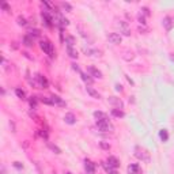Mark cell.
<instances>
[{
  "mask_svg": "<svg viewBox=\"0 0 174 174\" xmlns=\"http://www.w3.org/2000/svg\"><path fill=\"white\" fill-rule=\"evenodd\" d=\"M133 155H135L139 161H142V162H146V163H150L151 162V155H150V152H148L146 148L140 147V146H136V147H135Z\"/></svg>",
  "mask_w": 174,
  "mask_h": 174,
  "instance_id": "obj_1",
  "label": "cell"
},
{
  "mask_svg": "<svg viewBox=\"0 0 174 174\" xmlns=\"http://www.w3.org/2000/svg\"><path fill=\"white\" fill-rule=\"evenodd\" d=\"M40 46H41V49L44 50V52L49 57H55V56H56V52H55L53 44H52L50 41H48V40H42V41L40 42Z\"/></svg>",
  "mask_w": 174,
  "mask_h": 174,
  "instance_id": "obj_2",
  "label": "cell"
},
{
  "mask_svg": "<svg viewBox=\"0 0 174 174\" xmlns=\"http://www.w3.org/2000/svg\"><path fill=\"white\" fill-rule=\"evenodd\" d=\"M97 128L101 132H113L114 131V127H113V124L109 121V118L97 121Z\"/></svg>",
  "mask_w": 174,
  "mask_h": 174,
  "instance_id": "obj_3",
  "label": "cell"
},
{
  "mask_svg": "<svg viewBox=\"0 0 174 174\" xmlns=\"http://www.w3.org/2000/svg\"><path fill=\"white\" fill-rule=\"evenodd\" d=\"M36 83H37L38 87H41V89H48V87H49V82H48V79L41 74H36Z\"/></svg>",
  "mask_w": 174,
  "mask_h": 174,
  "instance_id": "obj_4",
  "label": "cell"
},
{
  "mask_svg": "<svg viewBox=\"0 0 174 174\" xmlns=\"http://www.w3.org/2000/svg\"><path fill=\"white\" fill-rule=\"evenodd\" d=\"M41 16H42V21H44V23L48 27H52L55 25V19H53V16L49 14V11H42L41 12Z\"/></svg>",
  "mask_w": 174,
  "mask_h": 174,
  "instance_id": "obj_5",
  "label": "cell"
},
{
  "mask_svg": "<svg viewBox=\"0 0 174 174\" xmlns=\"http://www.w3.org/2000/svg\"><path fill=\"white\" fill-rule=\"evenodd\" d=\"M108 41L113 45H120L122 41V37L118 33H110V34H108Z\"/></svg>",
  "mask_w": 174,
  "mask_h": 174,
  "instance_id": "obj_6",
  "label": "cell"
},
{
  "mask_svg": "<svg viewBox=\"0 0 174 174\" xmlns=\"http://www.w3.org/2000/svg\"><path fill=\"white\" fill-rule=\"evenodd\" d=\"M108 102H109L112 106H114L116 109H122V108H124V102L117 97H109L108 98Z\"/></svg>",
  "mask_w": 174,
  "mask_h": 174,
  "instance_id": "obj_7",
  "label": "cell"
},
{
  "mask_svg": "<svg viewBox=\"0 0 174 174\" xmlns=\"http://www.w3.org/2000/svg\"><path fill=\"white\" fill-rule=\"evenodd\" d=\"M117 26L120 27L121 33H122L124 36H131V29H129V25H128L125 21H120V22H117Z\"/></svg>",
  "mask_w": 174,
  "mask_h": 174,
  "instance_id": "obj_8",
  "label": "cell"
},
{
  "mask_svg": "<svg viewBox=\"0 0 174 174\" xmlns=\"http://www.w3.org/2000/svg\"><path fill=\"white\" fill-rule=\"evenodd\" d=\"M84 169L87 174H94L95 173V163L91 162L90 159H84Z\"/></svg>",
  "mask_w": 174,
  "mask_h": 174,
  "instance_id": "obj_9",
  "label": "cell"
},
{
  "mask_svg": "<svg viewBox=\"0 0 174 174\" xmlns=\"http://www.w3.org/2000/svg\"><path fill=\"white\" fill-rule=\"evenodd\" d=\"M87 71H89V74H90V76H93V78H98V79H102V72L98 69V68H95V67H89L87 68Z\"/></svg>",
  "mask_w": 174,
  "mask_h": 174,
  "instance_id": "obj_10",
  "label": "cell"
},
{
  "mask_svg": "<svg viewBox=\"0 0 174 174\" xmlns=\"http://www.w3.org/2000/svg\"><path fill=\"white\" fill-rule=\"evenodd\" d=\"M106 163L112 169H118V167H120V161H118L116 156H109V158L106 159Z\"/></svg>",
  "mask_w": 174,
  "mask_h": 174,
  "instance_id": "obj_11",
  "label": "cell"
},
{
  "mask_svg": "<svg viewBox=\"0 0 174 174\" xmlns=\"http://www.w3.org/2000/svg\"><path fill=\"white\" fill-rule=\"evenodd\" d=\"M128 174H142V169L137 163H132L128 166Z\"/></svg>",
  "mask_w": 174,
  "mask_h": 174,
  "instance_id": "obj_12",
  "label": "cell"
},
{
  "mask_svg": "<svg viewBox=\"0 0 174 174\" xmlns=\"http://www.w3.org/2000/svg\"><path fill=\"white\" fill-rule=\"evenodd\" d=\"M84 52L87 56H93V57H101L102 56V52L98 49H90V48H84Z\"/></svg>",
  "mask_w": 174,
  "mask_h": 174,
  "instance_id": "obj_13",
  "label": "cell"
},
{
  "mask_svg": "<svg viewBox=\"0 0 174 174\" xmlns=\"http://www.w3.org/2000/svg\"><path fill=\"white\" fill-rule=\"evenodd\" d=\"M163 26H165V29L167 30V31H170L174 26L173 18H171V16H166V18H163Z\"/></svg>",
  "mask_w": 174,
  "mask_h": 174,
  "instance_id": "obj_14",
  "label": "cell"
},
{
  "mask_svg": "<svg viewBox=\"0 0 174 174\" xmlns=\"http://www.w3.org/2000/svg\"><path fill=\"white\" fill-rule=\"evenodd\" d=\"M86 91H87V94H89L91 98H95V99H99L101 98V94L97 91V90L93 89L91 86H87V87H86Z\"/></svg>",
  "mask_w": 174,
  "mask_h": 174,
  "instance_id": "obj_15",
  "label": "cell"
},
{
  "mask_svg": "<svg viewBox=\"0 0 174 174\" xmlns=\"http://www.w3.org/2000/svg\"><path fill=\"white\" fill-rule=\"evenodd\" d=\"M64 121L68 125H74L75 122H76V117H75L74 113H67V114L64 116Z\"/></svg>",
  "mask_w": 174,
  "mask_h": 174,
  "instance_id": "obj_16",
  "label": "cell"
},
{
  "mask_svg": "<svg viewBox=\"0 0 174 174\" xmlns=\"http://www.w3.org/2000/svg\"><path fill=\"white\" fill-rule=\"evenodd\" d=\"M22 42H23L25 46H33L34 45V38L31 36H29V34H26L23 37V40H22Z\"/></svg>",
  "mask_w": 174,
  "mask_h": 174,
  "instance_id": "obj_17",
  "label": "cell"
},
{
  "mask_svg": "<svg viewBox=\"0 0 174 174\" xmlns=\"http://www.w3.org/2000/svg\"><path fill=\"white\" fill-rule=\"evenodd\" d=\"M50 99H52L53 105H59V106H65V102L59 97V95H52V97H50Z\"/></svg>",
  "mask_w": 174,
  "mask_h": 174,
  "instance_id": "obj_18",
  "label": "cell"
},
{
  "mask_svg": "<svg viewBox=\"0 0 174 174\" xmlns=\"http://www.w3.org/2000/svg\"><path fill=\"white\" fill-rule=\"evenodd\" d=\"M67 53H68V56L69 57H72V59H78V50L76 49H74L72 46H67Z\"/></svg>",
  "mask_w": 174,
  "mask_h": 174,
  "instance_id": "obj_19",
  "label": "cell"
},
{
  "mask_svg": "<svg viewBox=\"0 0 174 174\" xmlns=\"http://www.w3.org/2000/svg\"><path fill=\"white\" fill-rule=\"evenodd\" d=\"M159 137H161V140H162L163 143L167 142V140H169V133H167V131H166V129L159 131Z\"/></svg>",
  "mask_w": 174,
  "mask_h": 174,
  "instance_id": "obj_20",
  "label": "cell"
},
{
  "mask_svg": "<svg viewBox=\"0 0 174 174\" xmlns=\"http://www.w3.org/2000/svg\"><path fill=\"white\" fill-rule=\"evenodd\" d=\"M112 114L114 116V117H117V118H122L125 116V113L122 112L121 109H112Z\"/></svg>",
  "mask_w": 174,
  "mask_h": 174,
  "instance_id": "obj_21",
  "label": "cell"
},
{
  "mask_svg": "<svg viewBox=\"0 0 174 174\" xmlns=\"http://www.w3.org/2000/svg\"><path fill=\"white\" fill-rule=\"evenodd\" d=\"M80 76H82V79L84 80L87 84H91L93 83V78L90 76V75H87V74H84V72H80Z\"/></svg>",
  "mask_w": 174,
  "mask_h": 174,
  "instance_id": "obj_22",
  "label": "cell"
},
{
  "mask_svg": "<svg viewBox=\"0 0 174 174\" xmlns=\"http://www.w3.org/2000/svg\"><path fill=\"white\" fill-rule=\"evenodd\" d=\"M27 34H29V36H31L34 40H36V38H38V37L41 36V33H40V30H37V29H31L29 33H27Z\"/></svg>",
  "mask_w": 174,
  "mask_h": 174,
  "instance_id": "obj_23",
  "label": "cell"
},
{
  "mask_svg": "<svg viewBox=\"0 0 174 174\" xmlns=\"http://www.w3.org/2000/svg\"><path fill=\"white\" fill-rule=\"evenodd\" d=\"M65 44H67V46H74V44H75V37L67 36V37H65Z\"/></svg>",
  "mask_w": 174,
  "mask_h": 174,
  "instance_id": "obj_24",
  "label": "cell"
},
{
  "mask_svg": "<svg viewBox=\"0 0 174 174\" xmlns=\"http://www.w3.org/2000/svg\"><path fill=\"white\" fill-rule=\"evenodd\" d=\"M94 117L97 118V121H99V120H105V118H108V116L102 112H94Z\"/></svg>",
  "mask_w": 174,
  "mask_h": 174,
  "instance_id": "obj_25",
  "label": "cell"
},
{
  "mask_svg": "<svg viewBox=\"0 0 174 174\" xmlns=\"http://www.w3.org/2000/svg\"><path fill=\"white\" fill-rule=\"evenodd\" d=\"M15 94H16L18 98H21V99H26V93H25L22 89H16L15 90Z\"/></svg>",
  "mask_w": 174,
  "mask_h": 174,
  "instance_id": "obj_26",
  "label": "cell"
},
{
  "mask_svg": "<svg viewBox=\"0 0 174 174\" xmlns=\"http://www.w3.org/2000/svg\"><path fill=\"white\" fill-rule=\"evenodd\" d=\"M60 7H61L63 10H64V11H71L72 10V6L69 3H65V1H63L61 4H60Z\"/></svg>",
  "mask_w": 174,
  "mask_h": 174,
  "instance_id": "obj_27",
  "label": "cell"
},
{
  "mask_svg": "<svg viewBox=\"0 0 174 174\" xmlns=\"http://www.w3.org/2000/svg\"><path fill=\"white\" fill-rule=\"evenodd\" d=\"M29 102H30V106L33 108V109H36L37 108V102H38V99H37V97H31L29 99Z\"/></svg>",
  "mask_w": 174,
  "mask_h": 174,
  "instance_id": "obj_28",
  "label": "cell"
},
{
  "mask_svg": "<svg viewBox=\"0 0 174 174\" xmlns=\"http://www.w3.org/2000/svg\"><path fill=\"white\" fill-rule=\"evenodd\" d=\"M16 21H18L19 26H26V25H27V21H26V18H25V16H18V19H16Z\"/></svg>",
  "mask_w": 174,
  "mask_h": 174,
  "instance_id": "obj_29",
  "label": "cell"
},
{
  "mask_svg": "<svg viewBox=\"0 0 174 174\" xmlns=\"http://www.w3.org/2000/svg\"><path fill=\"white\" fill-rule=\"evenodd\" d=\"M41 102H44L45 105H53V102H52L50 97H41Z\"/></svg>",
  "mask_w": 174,
  "mask_h": 174,
  "instance_id": "obj_30",
  "label": "cell"
},
{
  "mask_svg": "<svg viewBox=\"0 0 174 174\" xmlns=\"http://www.w3.org/2000/svg\"><path fill=\"white\" fill-rule=\"evenodd\" d=\"M49 148L52 151H53L55 154H61V150H60L59 147H57V146H55V144H49Z\"/></svg>",
  "mask_w": 174,
  "mask_h": 174,
  "instance_id": "obj_31",
  "label": "cell"
},
{
  "mask_svg": "<svg viewBox=\"0 0 174 174\" xmlns=\"http://www.w3.org/2000/svg\"><path fill=\"white\" fill-rule=\"evenodd\" d=\"M1 8H3L6 12H11V7H10L6 1H1Z\"/></svg>",
  "mask_w": 174,
  "mask_h": 174,
  "instance_id": "obj_32",
  "label": "cell"
},
{
  "mask_svg": "<svg viewBox=\"0 0 174 174\" xmlns=\"http://www.w3.org/2000/svg\"><path fill=\"white\" fill-rule=\"evenodd\" d=\"M140 14L144 15V16H148V15H150V10H148L147 7H143V8L140 10Z\"/></svg>",
  "mask_w": 174,
  "mask_h": 174,
  "instance_id": "obj_33",
  "label": "cell"
},
{
  "mask_svg": "<svg viewBox=\"0 0 174 174\" xmlns=\"http://www.w3.org/2000/svg\"><path fill=\"white\" fill-rule=\"evenodd\" d=\"M99 146H101V148H103V150H110V144H108V143H105V142H101Z\"/></svg>",
  "mask_w": 174,
  "mask_h": 174,
  "instance_id": "obj_34",
  "label": "cell"
},
{
  "mask_svg": "<svg viewBox=\"0 0 174 174\" xmlns=\"http://www.w3.org/2000/svg\"><path fill=\"white\" fill-rule=\"evenodd\" d=\"M139 22H140L142 25H146V18H144V15L139 14Z\"/></svg>",
  "mask_w": 174,
  "mask_h": 174,
  "instance_id": "obj_35",
  "label": "cell"
},
{
  "mask_svg": "<svg viewBox=\"0 0 174 174\" xmlns=\"http://www.w3.org/2000/svg\"><path fill=\"white\" fill-rule=\"evenodd\" d=\"M14 166L16 169H23V165H22L21 162H14Z\"/></svg>",
  "mask_w": 174,
  "mask_h": 174,
  "instance_id": "obj_36",
  "label": "cell"
},
{
  "mask_svg": "<svg viewBox=\"0 0 174 174\" xmlns=\"http://www.w3.org/2000/svg\"><path fill=\"white\" fill-rule=\"evenodd\" d=\"M72 68H74L75 71H78V72H79V74H80V72H82V71H80V68H79V65H78V64H75V63H74V64H72Z\"/></svg>",
  "mask_w": 174,
  "mask_h": 174,
  "instance_id": "obj_37",
  "label": "cell"
},
{
  "mask_svg": "<svg viewBox=\"0 0 174 174\" xmlns=\"http://www.w3.org/2000/svg\"><path fill=\"white\" fill-rule=\"evenodd\" d=\"M40 135H41L44 139H48V133H46V131H41V132H40Z\"/></svg>",
  "mask_w": 174,
  "mask_h": 174,
  "instance_id": "obj_38",
  "label": "cell"
},
{
  "mask_svg": "<svg viewBox=\"0 0 174 174\" xmlns=\"http://www.w3.org/2000/svg\"><path fill=\"white\" fill-rule=\"evenodd\" d=\"M116 90H117V91H122V86L117 83V84H116Z\"/></svg>",
  "mask_w": 174,
  "mask_h": 174,
  "instance_id": "obj_39",
  "label": "cell"
},
{
  "mask_svg": "<svg viewBox=\"0 0 174 174\" xmlns=\"http://www.w3.org/2000/svg\"><path fill=\"white\" fill-rule=\"evenodd\" d=\"M1 174H7L6 173V167H4V166H1Z\"/></svg>",
  "mask_w": 174,
  "mask_h": 174,
  "instance_id": "obj_40",
  "label": "cell"
},
{
  "mask_svg": "<svg viewBox=\"0 0 174 174\" xmlns=\"http://www.w3.org/2000/svg\"><path fill=\"white\" fill-rule=\"evenodd\" d=\"M127 79H128V82H129V83H131V84H133V80H132V79H131V78H129V76H127Z\"/></svg>",
  "mask_w": 174,
  "mask_h": 174,
  "instance_id": "obj_41",
  "label": "cell"
},
{
  "mask_svg": "<svg viewBox=\"0 0 174 174\" xmlns=\"http://www.w3.org/2000/svg\"><path fill=\"white\" fill-rule=\"evenodd\" d=\"M65 174H72V173H71V171H67V173H65Z\"/></svg>",
  "mask_w": 174,
  "mask_h": 174,
  "instance_id": "obj_42",
  "label": "cell"
}]
</instances>
